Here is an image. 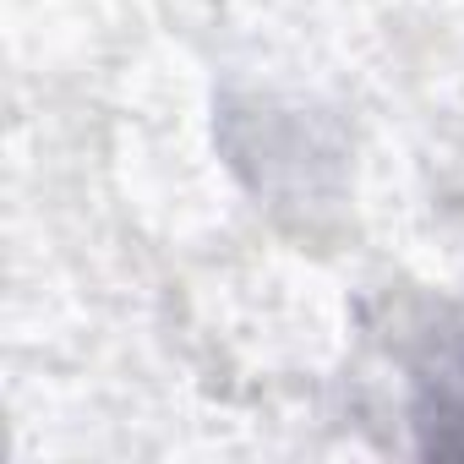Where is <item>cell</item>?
<instances>
[{
  "label": "cell",
  "mask_w": 464,
  "mask_h": 464,
  "mask_svg": "<svg viewBox=\"0 0 464 464\" xmlns=\"http://www.w3.org/2000/svg\"><path fill=\"white\" fill-rule=\"evenodd\" d=\"M459 426H464V415H459ZM442 448H453V453H464V437H453V442H442Z\"/></svg>",
  "instance_id": "obj_1"
}]
</instances>
